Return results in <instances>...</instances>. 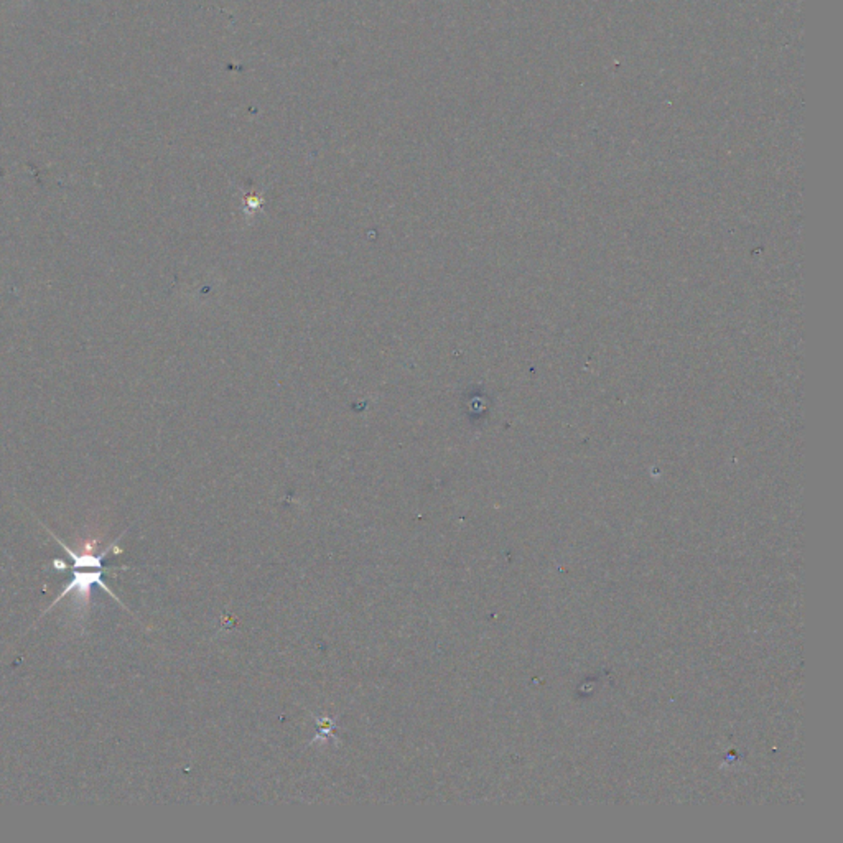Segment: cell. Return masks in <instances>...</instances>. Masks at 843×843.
Listing matches in <instances>:
<instances>
[{
	"label": "cell",
	"instance_id": "obj_1",
	"mask_svg": "<svg viewBox=\"0 0 843 843\" xmlns=\"http://www.w3.org/2000/svg\"><path fill=\"white\" fill-rule=\"evenodd\" d=\"M73 570H75V574H73V580H71V584L67 585V586L63 588V592L60 593V596H58L57 600L52 603V607L48 608L46 611H50L52 608L57 605L60 600H63L65 596L69 595L73 590H76V592H78V600H84V601H88V600H90V588L92 586V585H99L102 590H106V593H109V595L113 596V598H115L117 601H121L117 596L114 595L113 590H111L107 585L102 582V574H104V570H102V569H98V570H90V572H83V569H79V567H76V565H73Z\"/></svg>",
	"mask_w": 843,
	"mask_h": 843
}]
</instances>
